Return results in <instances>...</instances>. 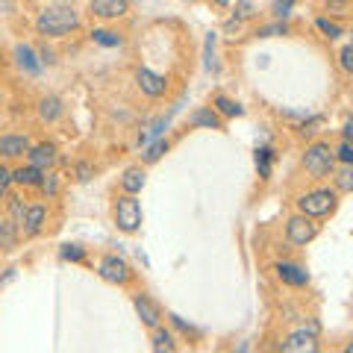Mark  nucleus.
<instances>
[{
    "label": "nucleus",
    "instance_id": "nucleus-11",
    "mask_svg": "<svg viewBox=\"0 0 353 353\" xmlns=\"http://www.w3.org/2000/svg\"><path fill=\"white\" fill-rule=\"evenodd\" d=\"M88 12L97 21H121L130 15V0H88Z\"/></svg>",
    "mask_w": 353,
    "mask_h": 353
},
{
    "label": "nucleus",
    "instance_id": "nucleus-8",
    "mask_svg": "<svg viewBox=\"0 0 353 353\" xmlns=\"http://www.w3.org/2000/svg\"><path fill=\"white\" fill-rule=\"evenodd\" d=\"M30 145H32V139L27 132H3V136H0V159L3 162L24 159Z\"/></svg>",
    "mask_w": 353,
    "mask_h": 353
},
{
    "label": "nucleus",
    "instance_id": "nucleus-27",
    "mask_svg": "<svg viewBox=\"0 0 353 353\" xmlns=\"http://www.w3.org/2000/svg\"><path fill=\"white\" fill-rule=\"evenodd\" d=\"M330 180L336 183L333 189L339 194H350L353 192V171H350V165H336V171L330 174Z\"/></svg>",
    "mask_w": 353,
    "mask_h": 353
},
{
    "label": "nucleus",
    "instance_id": "nucleus-7",
    "mask_svg": "<svg viewBox=\"0 0 353 353\" xmlns=\"http://www.w3.org/2000/svg\"><path fill=\"white\" fill-rule=\"evenodd\" d=\"M136 85L150 101H159V97L168 94V77L157 74L153 68H136Z\"/></svg>",
    "mask_w": 353,
    "mask_h": 353
},
{
    "label": "nucleus",
    "instance_id": "nucleus-15",
    "mask_svg": "<svg viewBox=\"0 0 353 353\" xmlns=\"http://www.w3.org/2000/svg\"><path fill=\"white\" fill-rule=\"evenodd\" d=\"M192 130H224V118H221L212 106H197L189 115Z\"/></svg>",
    "mask_w": 353,
    "mask_h": 353
},
{
    "label": "nucleus",
    "instance_id": "nucleus-49",
    "mask_svg": "<svg viewBox=\"0 0 353 353\" xmlns=\"http://www.w3.org/2000/svg\"><path fill=\"white\" fill-rule=\"evenodd\" d=\"M0 221H3V218H0Z\"/></svg>",
    "mask_w": 353,
    "mask_h": 353
},
{
    "label": "nucleus",
    "instance_id": "nucleus-2",
    "mask_svg": "<svg viewBox=\"0 0 353 353\" xmlns=\"http://www.w3.org/2000/svg\"><path fill=\"white\" fill-rule=\"evenodd\" d=\"M294 203H297V212H301V215H309V218L321 221V218L336 212L339 192L333 189V185H318V189H312V192H303Z\"/></svg>",
    "mask_w": 353,
    "mask_h": 353
},
{
    "label": "nucleus",
    "instance_id": "nucleus-5",
    "mask_svg": "<svg viewBox=\"0 0 353 353\" xmlns=\"http://www.w3.org/2000/svg\"><path fill=\"white\" fill-rule=\"evenodd\" d=\"M97 277L109 285H121V289H124V285L132 283L136 271H132V265L124 256H118V253H103V256L97 259Z\"/></svg>",
    "mask_w": 353,
    "mask_h": 353
},
{
    "label": "nucleus",
    "instance_id": "nucleus-47",
    "mask_svg": "<svg viewBox=\"0 0 353 353\" xmlns=\"http://www.w3.org/2000/svg\"><path fill=\"white\" fill-rule=\"evenodd\" d=\"M180 3H201V0H180Z\"/></svg>",
    "mask_w": 353,
    "mask_h": 353
},
{
    "label": "nucleus",
    "instance_id": "nucleus-21",
    "mask_svg": "<svg viewBox=\"0 0 353 353\" xmlns=\"http://www.w3.org/2000/svg\"><path fill=\"white\" fill-rule=\"evenodd\" d=\"M212 109L221 115V118H241L245 115V106H241L239 101H233V97H227V94H215L212 97Z\"/></svg>",
    "mask_w": 353,
    "mask_h": 353
},
{
    "label": "nucleus",
    "instance_id": "nucleus-28",
    "mask_svg": "<svg viewBox=\"0 0 353 353\" xmlns=\"http://www.w3.org/2000/svg\"><path fill=\"white\" fill-rule=\"evenodd\" d=\"M21 239V230L12 224V221H0V250H12Z\"/></svg>",
    "mask_w": 353,
    "mask_h": 353
},
{
    "label": "nucleus",
    "instance_id": "nucleus-43",
    "mask_svg": "<svg viewBox=\"0 0 353 353\" xmlns=\"http://www.w3.org/2000/svg\"><path fill=\"white\" fill-rule=\"evenodd\" d=\"M0 15H15V0H0Z\"/></svg>",
    "mask_w": 353,
    "mask_h": 353
},
{
    "label": "nucleus",
    "instance_id": "nucleus-38",
    "mask_svg": "<svg viewBox=\"0 0 353 353\" xmlns=\"http://www.w3.org/2000/svg\"><path fill=\"white\" fill-rule=\"evenodd\" d=\"M339 68L345 74H353V44H345L339 50Z\"/></svg>",
    "mask_w": 353,
    "mask_h": 353
},
{
    "label": "nucleus",
    "instance_id": "nucleus-12",
    "mask_svg": "<svg viewBox=\"0 0 353 353\" xmlns=\"http://www.w3.org/2000/svg\"><path fill=\"white\" fill-rule=\"evenodd\" d=\"M24 159H27V165H32V168L50 171L53 165H57V159H59V148L53 145V141H39V145H30Z\"/></svg>",
    "mask_w": 353,
    "mask_h": 353
},
{
    "label": "nucleus",
    "instance_id": "nucleus-39",
    "mask_svg": "<svg viewBox=\"0 0 353 353\" xmlns=\"http://www.w3.org/2000/svg\"><path fill=\"white\" fill-rule=\"evenodd\" d=\"M168 318H171V324H174L176 330H180V333H185V336H192V339H201V330H194L192 324H185V321H183V318H180V315H168Z\"/></svg>",
    "mask_w": 353,
    "mask_h": 353
},
{
    "label": "nucleus",
    "instance_id": "nucleus-42",
    "mask_svg": "<svg viewBox=\"0 0 353 353\" xmlns=\"http://www.w3.org/2000/svg\"><path fill=\"white\" fill-rule=\"evenodd\" d=\"M77 180H80V183H88V180H92V165H88V162H80V165H77Z\"/></svg>",
    "mask_w": 353,
    "mask_h": 353
},
{
    "label": "nucleus",
    "instance_id": "nucleus-22",
    "mask_svg": "<svg viewBox=\"0 0 353 353\" xmlns=\"http://www.w3.org/2000/svg\"><path fill=\"white\" fill-rule=\"evenodd\" d=\"M168 150H171V141L168 139H153V141H148L145 150H141V165H157Z\"/></svg>",
    "mask_w": 353,
    "mask_h": 353
},
{
    "label": "nucleus",
    "instance_id": "nucleus-16",
    "mask_svg": "<svg viewBox=\"0 0 353 353\" xmlns=\"http://www.w3.org/2000/svg\"><path fill=\"white\" fill-rule=\"evenodd\" d=\"M148 183V174L141 165H130V168H124V174H121V192L124 194H141V189H145Z\"/></svg>",
    "mask_w": 353,
    "mask_h": 353
},
{
    "label": "nucleus",
    "instance_id": "nucleus-34",
    "mask_svg": "<svg viewBox=\"0 0 353 353\" xmlns=\"http://www.w3.org/2000/svg\"><path fill=\"white\" fill-rule=\"evenodd\" d=\"M294 6H297V0H271V15L277 21H289Z\"/></svg>",
    "mask_w": 353,
    "mask_h": 353
},
{
    "label": "nucleus",
    "instance_id": "nucleus-40",
    "mask_svg": "<svg viewBox=\"0 0 353 353\" xmlns=\"http://www.w3.org/2000/svg\"><path fill=\"white\" fill-rule=\"evenodd\" d=\"M215 39H218V32H209V36H206V68H209V71L215 68V59H212V53H215Z\"/></svg>",
    "mask_w": 353,
    "mask_h": 353
},
{
    "label": "nucleus",
    "instance_id": "nucleus-10",
    "mask_svg": "<svg viewBox=\"0 0 353 353\" xmlns=\"http://www.w3.org/2000/svg\"><path fill=\"white\" fill-rule=\"evenodd\" d=\"M274 274H277V280L283 285H292V289H303V285L309 283V271L303 268V265L292 262V259H277L274 262Z\"/></svg>",
    "mask_w": 353,
    "mask_h": 353
},
{
    "label": "nucleus",
    "instance_id": "nucleus-9",
    "mask_svg": "<svg viewBox=\"0 0 353 353\" xmlns=\"http://www.w3.org/2000/svg\"><path fill=\"white\" fill-rule=\"evenodd\" d=\"M132 309H136V315L141 318V324H145L148 330L162 324V306L153 301L148 292H136V294H132Z\"/></svg>",
    "mask_w": 353,
    "mask_h": 353
},
{
    "label": "nucleus",
    "instance_id": "nucleus-17",
    "mask_svg": "<svg viewBox=\"0 0 353 353\" xmlns=\"http://www.w3.org/2000/svg\"><path fill=\"white\" fill-rule=\"evenodd\" d=\"M62 115H65L62 97H57V94H44L41 101H39V118L44 121V124H57Z\"/></svg>",
    "mask_w": 353,
    "mask_h": 353
},
{
    "label": "nucleus",
    "instance_id": "nucleus-36",
    "mask_svg": "<svg viewBox=\"0 0 353 353\" xmlns=\"http://www.w3.org/2000/svg\"><path fill=\"white\" fill-rule=\"evenodd\" d=\"M9 189H12V168L6 162H0V201H6Z\"/></svg>",
    "mask_w": 353,
    "mask_h": 353
},
{
    "label": "nucleus",
    "instance_id": "nucleus-1",
    "mask_svg": "<svg viewBox=\"0 0 353 353\" xmlns=\"http://www.w3.org/2000/svg\"><path fill=\"white\" fill-rule=\"evenodd\" d=\"M32 27H36V32L44 41H53V39H65V36H71V32L80 30L83 27V15L77 12L74 6L53 3V6L39 9Z\"/></svg>",
    "mask_w": 353,
    "mask_h": 353
},
{
    "label": "nucleus",
    "instance_id": "nucleus-20",
    "mask_svg": "<svg viewBox=\"0 0 353 353\" xmlns=\"http://www.w3.org/2000/svg\"><path fill=\"white\" fill-rule=\"evenodd\" d=\"M88 39H92L97 48H106V50H115V48L124 44V36H121L118 30H112V27H94L92 32H88Z\"/></svg>",
    "mask_w": 353,
    "mask_h": 353
},
{
    "label": "nucleus",
    "instance_id": "nucleus-23",
    "mask_svg": "<svg viewBox=\"0 0 353 353\" xmlns=\"http://www.w3.org/2000/svg\"><path fill=\"white\" fill-rule=\"evenodd\" d=\"M24 215H27V201L21 194H6V221H12V224L21 230L24 224Z\"/></svg>",
    "mask_w": 353,
    "mask_h": 353
},
{
    "label": "nucleus",
    "instance_id": "nucleus-32",
    "mask_svg": "<svg viewBox=\"0 0 353 353\" xmlns=\"http://www.w3.org/2000/svg\"><path fill=\"white\" fill-rule=\"evenodd\" d=\"M256 15H259V3H256V0H236L233 21H239V24H245V21L256 18Z\"/></svg>",
    "mask_w": 353,
    "mask_h": 353
},
{
    "label": "nucleus",
    "instance_id": "nucleus-41",
    "mask_svg": "<svg viewBox=\"0 0 353 353\" xmlns=\"http://www.w3.org/2000/svg\"><path fill=\"white\" fill-rule=\"evenodd\" d=\"M36 53H39V59H41V65H57V53H53L48 44H39L36 48Z\"/></svg>",
    "mask_w": 353,
    "mask_h": 353
},
{
    "label": "nucleus",
    "instance_id": "nucleus-14",
    "mask_svg": "<svg viewBox=\"0 0 353 353\" xmlns=\"http://www.w3.org/2000/svg\"><path fill=\"white\" fill-rule=\"evenodd\" d=\"M12 59H15V65H18V71L27 74V77H39V74L44 71V65H41V59H39L36 48H30V44H24V41L15 44Z\"/></svg>",
    "mask_w": 353,
    "mask_h": 353
},
{
    "label": "nucleus",
    "instance_id": "nucleus-45",
    "mask_svg": "<svg viewBox=\"0 0 353 353\" xmlns=\"http://www.w3.org/2000/svg\"><path fill=\"white\" fill-rule=\"evenodd\" d=\"M209 3H212V6H218V9H227V6H233L236 0H209Z\"/></svg>",
    "mask_w": 353,
    "mask_h": 353
},
{
    "label": "nucleus",
    "instance_id": "nucleus-6",
    "mask_svg": "<svg viewBox=\"0 0 353 353\" xmlns=\"http://www.w3.org/2000/svg\"><path fill=\"white\" fill-rule=\"evenodd\" d=\"M315 239H318V221L315 218L294 212L289 221H285V241H289L292 248H306V245H312Z\"/></svg>",
    "mask_w": 353,
    "mask_h": 353
},
{
    "label": "nucleus",
    "instance_id": "nucleus-4",
    "mask_svg": "<svg viewBox=\"0 0 353 353\" xmlns=\"http://www.w3.org/2000/svg\"><path fill=\"white\" fill-rule=\"evenodd\" d=\"M112 221H115V227L121 230V233H127V236H136L139 233L145 215H141V203L136 201V194H124V192H121L115 197V203H112Z\"/></svg>",
    "mask_w": 353,
    "mask_h": 353
},
{
    "label": "nucleus",
    "instance_id": "nucleus-48",
    "mask_svg": "<svg viewBox=\"0 0 353 353\" xmlns=\"http://www.w3.org/2000/svg\"><path fill=\"white\" fill-rule=\"evenodd\" d=\"M21 3H39V0H21Z\"/></svg>",
    "mask_w": 353,
    "mask_h": 353
},
{
    "label": "nucleus",
    "instance_id": "nucleus-19",
    "mask_svg": "<svg viewBox=\"0 0 353 353\" xmlns=\"http://www.w3.org/2000/svg\"><path fill=\"white\" fill-rule=\"evenodd\" d=\"M283 350H318V339H315V327L312 330H297L289 339L283 341Z\"/></svg>",
    "mask_w": 353,
    "mask_h": 353
},
{
    "label": "nucleus",
    "instance_id": "nucleus-46",
    "mask_svg": "<svg viewBox=\"0 0 353 353\" xmlns=\"http://www.w3.org/2000/svg\"><path fill=\"white\" fill-rule=\"evenodd\" d=\"M53 3H65V6H74V3H80V0H53Z\"/></svg>",
    "mask_w": 353,
    "mask_h": 353
},
{
    "label": "nucleus",
    "instance_id": "nucleus-3",
    "mask_svg": "<svg viewBox=\"0 0 353 353\" xmlns=\"http://www.w3.org/2000/svg\"><path fill=\"white\" fill-rule=\"evenodd\" d=\"M303 171L312 180H327L336 171V157H333V145L330 141H312L303 150Z\"/></svg>",
    "mask_w": 353,
    "mask_h": 353
},
{
    "label": "nucleus",
    "instance_id": "nucleus-29",
    "mask_svg": "<svg viewBox=\"0 0 353 353\" xmlns=\"http://www.w3.org/2000/svg\"><path fill=\"white\" fill-rule=\"evenodd\" d=\"M39 192L44 194V201H53V197H59V174L57 171H44L41 183H39Z\"/></svg>",
    "mask_w": 353,
    "mask_h": 353
},
{
    "label": "nucleus",
    "instance_id": "nucleus-18",
    "mask_svg": "<svg viewBox=\"0 0 353 353\" xmlns=\"http://www.w3.org/2000/svg\"><path fill=\"white\" fill-rule=\"evenodd\" d=\"M44 171L32 168V165H18L12 168V185H21V189H39Z\"/></svg>",
    "mask_w": 353,
    "mask_h": 353
},
{
    "label": "nucleus",
    "instance_id": "nucleus-26",
    "mask_svg": "<svg viewBox=\"0 0 353 353\" xmlns=\"http://www.w3.org/2000/svg\"><path fill=\"white\" fill-rule=\"evenodd\" d=\"M274 159H277V153H274V148H268V145L256 148V153H253V162H256V171H259L262 180H268V176H271Z\"/></svg>",
    "mask_w": 353,
    "mask_h": 353
},
{
    "label": "nucleus",
    "instance_id": "nucleus-33",
    "mask_svg": "<svg viewBox=\"0 0 353 353\" xmlns=\"http://www.w3.org/2000/svg\"><path fill=\"white\" fill-rule=\"evenodd\" d=\"M59 259L62 262H85V248L77 245V241H68V245L59 248Z\"/></svg>",
    "mask_w": 353,
    "mask_h": 353
},
{
    "label": "nucleus",
    "instance_id": "nucleus-13",
    "mask_svg": "<svg viewBox=\"0 0 353 353\" xmlns=\"http://www.w3.org/2000/svg\"><path fill=\"white\" fill-rule=\"evenodd\" d=\"M48 227V203H27V215L21 224V236L24 239H39Z\"/></svg>",
    "mask_w": 353,
    "mask_h": 353
},
{
    "label": "nucleus",
    "instance_id": "nucleus-24",
    "mask_svg": "<svg viewBox=\"0 0 353 353\" xmlns=\"http://www.w3.org/2000/svg\"><path fill=\"white\" fill-rule=\"evenodd\" d=\"M150 347L157 350V353H174L176 350V339H174V333L171 330H165L162 324L159 327H153V336H150Z\"/></svg>",
    "mask_w": 353,
    "mask_h": 353
},
{
    "label": "nucleus",
    "instance_id": "nucleus-44",
    "mask_svg": "<svg viewBox=\"0 0 353 353\" xmlns=\"http://www.w3.org/2000/svg\"><path fill=\"white\" fill-rule=\"evenodd\" d=\"M341 139H345V141H353V121H350V118L345 121V124H341Z\"/></svg>",
    "mask_w": 353,
    "mask_h": 353
},
{
    "label": "nucleus",
    "instance_id": "nucleus-35",
    "mask_svg": "<svg viewBox=\"0 0 353 353\" xmlns=\"http://www.w3.org/2000/svg\"><path fill=\"white\" fill-rule=\"evenodd\" d=\"M333 157H336V165H353V141L341 139L333 148Z\"/></svg>",
    "mask_w": 353,
    "mask_h": 353
},
{
    "label": "nucleus",
    "instance_id": "nucleus-30",
    "mask_svg": "<svg viewBox=\"0 0 353 353\" xmlns=\"http://www.w3.org/2000/svg\"><path fill=\"white\" fill-rule=\"evenodd\" d=\"M289 32H292L289 21H277V18H274L271 24L256 27V36H259V39H277V36H289Z\"/></svg>",
    "mask_w": 353,
    "mask_h": 353
},
{
    "label": "nucleus",
    "instance_id": "nucleus-37",
    "mask_svg": "<svg viewBox=\"0 0 353 353\" xmlns=\"http://www.w3.org/2000/svg\"><path fill=\"white\" fill-rule=\"evenodd\" d=\"M324 12L327 15H347L350 0H324Z\"/></svg>",
    "mask_w": 353,
    "mask_h": 353
},
{
    "label": "nucleus",
    "instance_id": "nucleus-25",
    "mask_svg": "<svg viewBox=\"0 0 353 353\" xmlns=\"http://www.w3.org/2000/svg\"><path fill=\"white\" fill-rule=\"evenodd\" d=\"M315 30L321 32L324 39H330V41H336V39L345 36V27H341L333 15H318V18H315Z\"/></svg>",
    "mask_w": 353,
    "mask_h": 353
},
{
    "label": "nucleus",
    "instance_id": "nucleus-31",
    "mask_svg": "<svg viewBox=\"0 0 353 353\" xmlns=\"http://www.w3.org/2000/svg\"><path fill=\"white\" fill-rule=\"evenodd\" d=\"M321 127H324V115H306V121H301L294 130L301 139H312L315 132H321Z\"/></svg>",
    "mask_w": 353,
    "mask_h": 353
}]
</instances>
